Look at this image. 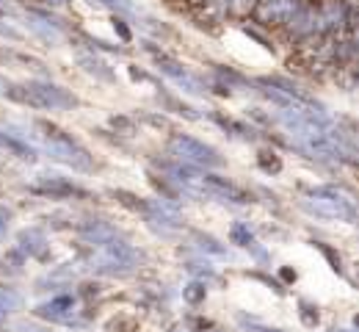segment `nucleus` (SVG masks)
<instances>
[{"label": "nucleus", "instance_id": "nucleus-1", "mask_svg": "<svg viewBox=\"0 0 359 332\" xmlns=\"http://www.w3.org/2000/svg\"><path fill=\"white\" fill-rule=\"evenodd\" d=\"M83 241L97 249V269L105 274H130L138 263V252L105 222L81 225Z\"/></svg>", "mask_w": 359, "mask_h": 332}, {"label": "nucleus", "instance_id": "nucleus-2", "mask_svg": "<svg viewBox=\"0 0 359 332\" xmlns=\"http://www.w3.org/2000/svg\"><path fill=\"white\" fill-rule=\"evenodd\" d=\"M302 208L318 219H337V222H357V199L354 191L346 186H318L310 189L302 199Z\"/></svg>", "mask_w": 359, "mask_h": 332}, {"label": "nucleus", "instance_id": "nucleus-3", "mask_svg": "<svg viewBox=\"0 0 359 332\" xmlns=\"http://www.w3.org/2000/svg\"><path fill=\"white\" fill-rule=\"evenodd\" d=\"M6 95L28 108L36 111H69L78 108V97L72 95L69 89L50 84V81H28V84H8Z\"/></svg>", "mask_w": 359, "mask_h": 332}, {"label": "nucleus", "instance_id": "nucleus-4", "mask_svg": "<svg viewBox=\"0 0 359 332\" xmlns=\"http://www.w3.org/2000/svg\"><path fill=\"white\" fill-rule=\"evenodd\" d=\"M36 128L42 131L39 136L45 139V147L53 161H58V164H64L75 172H91L94 169V155L81 142H75L67 131H61L50 122H36Z\"/></svg>", "mask_w": 359, "mask_h": 332}, {"label": "nucleus", "instance_id": "nucleus-5", "mask_svg": "<svg viewBox=\"0 0 359 332\" xmlns=\"http://www.w3.org/2000/svg\"><path fill=\"white\" fill-rule=\"evenodd\" d=\"M169 155L180 164H185V166H194V169H216V166L224 164V158L219 155L216 147L199 142V139H194L188 133H172Z\"/></svg>", "mask_w": 359, "mask_h": 332}, {"label": "nucleus", "instance_id": "nucleus-6", "mask_svg": "<svg viewBox=\"0 0 359 332\" xmlns=\"http://www.w3.org/2000/svg\"><path fill=\"white\" fill-rule=\"evenodd\" d=\"M199 199H219V202H229V205H249L252 194L241 189L238 183H232L229 178L213 175V172H202L199 175Z\"/></svg>", "mask_w": 359, "mask_h": 332}, {"label": "nucleus", "instance_id": "nucleus-7", "mask_svg": "<svg viewBox=\"0 0 359 332\" xmlns=\"http://www.w3.org/2000/svg\"><path fill=\"white\" fill-rule=\"evenodd\" d=\"M155 67H158L166 78H172L182 92H188V95H205V84H202L196 75H191V72H188L180 61H175L172 55H166V53H155Z\"/></svg>", "mask_w": 359, "mask_h": 332}, {"label": "nucleus", "instance_id": "nucleus-8", "mask_svg": "<svg viewBox=\"0 0 359 332\" xmlns=\"http://www.w3.org/2000/svg\"><path fill=\"white\" fill-rule=\"evenodd\" d=\"M31 191L39 194V197H50V199H86L89 197L86 189H81L78 183H72L67 178H58V175L39 178V183H34Z\"/></svg>", "mask_w": 359, "mask_h": 332}, {"label": "nucleus", "instance_id": "nucleus-9", "mask_svg": "<svg viewBox=\"0 0 359 332\" xmlns=\"http://www.w3.org/2000/svg\"><path fill=\"white\" fill-rule=\"evenodd\" d=\"M78 302H75V296H69V293H64V296H53V299H47L42 302L34 313L39 316V319H45L50 324H75V316H78Z\"/></svg>", "mask_w": 359, "mask_h": 332}, {"label": "nucleus", "instance_id": "nucleus-10", "mask_svg": "<svg viewBox=\"0 0 359 332\" xmlns=\"http://www.w3.org/2000/svg\"><path fill=\"white\" fill-rule=\"evenodd\" d=\"M302 14V3L299 0H266L260 6V20L266 25H285L293 22Z\"/></svg>", "mask_w": 359, "mask_h": 332}, {"label": "nucleus", "instance_id": "nucleus-11", "mask_svg": "<svg viewBox=\"0 0 359 332\" xmlns=\"http://www.w3.org/2000/svg\"><path fill=\"white\" fill-rule=\"evenodd\" d=\"M0 150H3L6 155H11V158L22 161V164H34V161L39 158L36 147H31L25 139H20V136H14V133H8V131H0Z\"/></svg>", "mask_w": 359, "mask_h": 332}, {"label": "nucleus", "instance_id": "nucleus-12", "mask_svg": "<svg viewBox=\"0 0 359 332\" xmlns=\"http://www.w3.org/2000/svg\"><path fill=\"white\" fill-rule=\"evenodd\" d=\"M17 246H20V252H25L28 258H47V249H50L45 233L36 230V227L22 230V233L17 236Z\"/></svg>", "mask_w": 359, "mask_h": 332}, {"label": "nucleus", "instance_id": "nucleus-13", "mask_svg": "<svg viewBox=\"0 0 359 332\" xmlns=\"http://www.w3.org/2000/svg\"><path fill=\"white\" fill-rule=\"evenodd\" d=\"M229 241L232 244H238L241 249H249V252H255L257 258H266V252L257 246V238H255V233L246 227V225H232V230H229Z\"/></svg>", "mask_w": 359, "mask_h": 332}, {"label": "nucleus", "instance_id": "nucleus-14", "mask_svg": "<svg viewBox=\"0 0 359 332\" xmlns=\"http://www.w3.org/2000/svg\"><path fill=\"white\" fill-rule=\"evenodd\" d=\"M81 67L94 75V78H100V81H114V72L100 61V58H94V55H81Z\"/></svg>", "mask_w": 359, "mask_h": 332}, {"label": "nucleus", "instance_id": "nucleus-15", "mask_svg": "<svg viewBox=\"0 0 359 332\" xmlns=\"http://www.w3.org/2000/svg\"><path fill=\"white\" fill-rule=\"evenodd\" d=\"M17 307H20V296L14 291H8V288H0V319L11 316Z\"/></svg>", "mask_w": 359, "mask_h": 332}, {"label": "nucleus", "instance_id": "nucleus-16", "mask_svg": "<svg viewBox=\"0 0 359 332\" xmlns=\"http://www.w3.org/2000/svg\"><path fill=\"white\" fill-rule=\"evenodd\" d=\"M205 296H208L205 283H191L182 288V299H185L188 305H199V302H205Z\"/></svg>", "mask_w": 359, "mask_h": 332}, {"label": "nucleus", "instance_id": "nucleus-17", "mask_svg": "<svg viewBox=\"0 0 359 332\" xmlns=\"http://www.w3.org/2000/svg\"><path fill=\"white\" fill-rule=\"evenodd\" d=\"M194 241H196V246H199L202 252H213V255H224V252H226V246H222V244H219L213 236L196 233V236H194Z\"/></svg>", "mask_w": 359, "mask_h": 332}, {"label": "nucleus", "instance_id": "nucleus-18", "mask_svg": "<svg viewBox=\"0 0 359 332\" xmlns=\"http://www.w3.org/2000/svg\"><path fill=\"white\" fill-rule=\"evenodd\" d=\"M257 164H260V169H266V172H273V175L282 169V161H279L273 152H260V155H257Z\"/></svg>", "mask_w": 359, "mask_h": 332}, {"label": "nucleus", "instance_id": "nucleus-19", "mask_svg": "<svg viewBox=\"0 0 359 332\" xmlns=\"http://www.w3.org/2000/svg\"><path fill=\"white\" fill-rule=\"evenodd\" d=\"M299 316H302L304 327H318V321H320V316H318V307L307 305V302H302V310H299Z\"/></svg>", "mask_w": 359, "mask_h": 332}, {"label": "nucleus", "instance_id": "nucleus-20", "mask_svg": "<svg viewBox=\"0 0 359 332\" xmlns=\"http://www.w3.org/2000/svg\"><path fill=\"white\" fill-rule=\"evenodd\" d=\"M91 3L105 6V8H111V11H133V3H130V0H91Z\"/></svg>", "mask_w": 359, "mask_h": 332}, {"label": "nucleus", "instance_id": "nucleus-21", "mask_svg": "<svg viewBox=\"0 0 359 332\" xmlns=\"http://www.w3.org/2000/svg\"><path fill=\"white\" fill-rule=\"evenodd\" d=\"M315 246H318V249H320V252H323V255L329 258V263H332V269H334V272H343V260H340V255H337L334 249H329V246H323L320 241H315Z\"/></svg>", "mask_w": 359, "mask_h": 332}, {"label": "nucleus", "instance_id": "nucleus-22", "mask_svg": "<svg viewBox=\"0 0 359 332\" xmlns=\"http://www.w3.org/2000/svg\"><path fill=\"white\" fill-rule=\"evenodd\" d=\"M226 8H232V11H238V14H246V11H252L255 6H257V0H224Z\"/></svg>", "mask_w": 359, "mask_h": 332}, {"label": "nucleus", "instance_id": "nucleus-23", "mask_svg": "<svg viewBox=\"0 0 359 332\" xmlns=\"http://www.w3.org/2000/svg\"><path fill=\"white\" fill-rule=\"evenodd\" d=\"M0 36H3V39H11V42H20V39H22L20 31H14V28L6 25V22H0Z\"/></svg>", "mask_w": 359, "mask_h": 332}, {"label": "nucleus", "instance_id": "nucleus-24", "mask_svg": "<svg viewBox=\"0 0 359 332\" xmlns=\"http://www.w3.org/2000/svg\"><path fill=\"white\" fill-rule=\"evenodd\" d=\"M8 222H11V213H8L6 208H0V241L8 233Z\"/></svg>", "mask_w": 359, "mask_h": 332}, {"label": "nucleus", "instance_id": "nucleus-25", "mask_svg": "<svg viewBox=\"0 0 359 332\" xmlns=\"http://www.w3.org/2000/svg\"><path fill=\"white\" fill-rule=\"evenodd\" d=\"M114 28H116V31H119V36H122V39H125V42H128V39H130V31H128V28H125V22H122V20H116V22H114Z\"/></svg>", "mask_w": 359, "mask_h": 332}, {"label": "nucleus", "instance_id": "nucleus-26", "mask_svg": "<svg viewBox=\"0 0 359 332\" xmlns=\"http://www.w3.org/2000/svg\"><path fill=\"white\" fill-rule=\"evenodd\" d=\"M45 6H50V8H61V6H67V3H72V0H42Z\"/></svg>", "mask_w": 359, "mask_h": 332}, {"label": "nucleus", "instance_id": "nucleus-27", "mask_svg": "<svg viewBox=\"0 0 359 332\" xmlns=\"http://www.w3.org/2000/svg\"><path fill=\"white\" fill-rule=\"evenodd\" d=\"M6 89H8V81L0 75V95H6Z\"/></svg>", "mask_w": 359, "mask_h": 332}, {"label": "nucleus", "instance_id": "nucleus-28", "mask_svg": "<svg viewBox=\"0 0 359 332\" xmlns=\"http://www.w3.org/2000/svg\"><path fill=\"white\" fill-rule=\"evenodd\" d=\"M282 277H285V280H296V272H287V269H285Z\"/></svg>", "mask_w": 359, "mask_h": 332}, {"label": "nucleus", "instance_id": "nucleus-29", "mask_svg": "<svg viewBox=\"0 0 359 332\" xmlns=\"http://www.w3.org/2000/svg\"><path fill=\"white\" fill-rule=\"evenodd\" d=\"M257 332H282V330H269V327H260Z\"/></svg>", "mask_w": 359, "mask_h": 332}, {"label": "nucleus", "instance_id": "nucleus-30", "mask_svg": "<svg viewBox=\"0 0 359 332\" xmlns=\"http://www.w3.org/2000/svg\"><path fill=\"white\" fill-rule=\"evenodd\" d=\"M334 332H351V330H334Z\"/></svg>", "mask_w": 359, "mask_h": 332}, {"label": "nucleus", "instance_id": "nucleus-31", "mask_svg": "<svg viewBox=\"0 0 359 332\" xmlns=\"http://www.w3.org/2000/svg\"><path fill=\"white\" fill-rule=\"evenodd\" d=\"M28 332H39V330H28Z\"/></svg>", "mask_w": 359, "mask_h": 332}]
</instances>
